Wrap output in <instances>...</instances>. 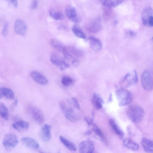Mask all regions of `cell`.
I'll use <instances>...</instances> for the list:
<instances>
[{
    "instance_id": "6da1fadb",
    "label": "cell",
    "mask_w": 153,
    "mask_h": 153,
    "mask_svg": "<svg viewBox=\"0 0 153 153\" xmlns=\"http://www.w3.org/2000/svg\"><path fill=\"white\" fill-rule=\"evenodd\" d=\"M144 111L140 106L137 105H131L128 108L126 115L128 118L134 123H138L143 119Z\"/></svg>"
},
{
    "instance_id": "7a4b0ae2",
    "label": "cell",
    "mask_w": 153,
    "mask_h": 153,
    "mask_svg": "<svg viewBox=\"0 0 153 153\" xmlns=\"http://www.w3.org/2000/svg\"><path fill=\"white\" fill-rule=\"evenodd\" d=\"M116 95L120 106H124L130 103L133 99L131 93L127 89L121 88L116 91Z\"/></svg>"
},
{
    "instance_id": "3957f363",
    "label": "cell",
    "mask_w": 153,
    "mask_h": 153,
    "mask_svg": "<svg viewBox=\"0 0 153 153\" xmlns=\"http://www.w3.org/2000/svg\"><path fill=\"white\" fill-rule=\"evenodd\" d=\"M141 19L144 25L153 27V9L149 7L144 8L141 13Z\"/></svg>"
},
{
    "instance_id": "277c9868",
    "label": "cell",
    "mask_w": 153,
    "mask_h": 153,
    "mask_svg": "<svg viewBox=\"0 0 153 153\" xmlns=\"http://www.w3.org/2000/svg\"><path fill=\"white\" fill-rule=\"evenodd\" d=\"M141 82L143 88L145 90L150 91L153 89V79L148 70H145L142 73Z\"/></svg>"
},
{
    "instance_id": "5b68a950",
    "label": "cell",
    "mask_w": 153,
    "mask_h": 153,
    "mask_svg": "<svg viewBox=\"0 0 153 153\" xmlns=\"http://www.w3.org/2000/svg\"><path fill=\"white\" fill-rule=\"evenodd\" d=\"M50 59L53 64L61 71L65 70L70 66L69 64L64 59L56 53H51Z\"/></svg>"
},
{
    "instance_id": "8992f818",
    "label": "cell",
    "mask_w": 153,
    "mask_h": 153,
    "mask_svg": "<svg viewBox=\"0 0 153 153\" xmlns=\"http://www.w3.org/2000/svg\"><path fill=\"white\" fill-rule=\"evenodd\" d=\"M59 105L65 117L68 120L74 122L77 121L78 117L71 108L68 107L63 102H60Z\"/></svg>"
},
{
    "instance_id": "52a82bcc",
    "label": "cell",
    "mask_w": 153,
    "mask_h": 153,
    "mask_svg": "<svg viewBox=\"0 0 153 153\" xmlns=\"http://www.w3.org/2000/svg\"><path fill=\"white\" fill-rule=\"evenodd\" d=\"M18 142L17 137L15 134L9 133L4 136L3 140V144L6 149H10L16 146Z\"/></svg>"
},
{
    "instance_id": "ba28073f",
    "label": "cell",
    "mask_w": 153,
    "mask_h": 153,
    "mask_svg": "<svg viewBox=\"0 0 153 153\" xmlns=\"http://www.w3.org/2000/svg\"><path fill=\"white\" fill-rule=\"evenodd\" d=\"M27 29V24L23 20L19 19L16 20L14 25V29L16 34L24 36L26 34Z\"/></svg>"
},
{
    "instance_id": "9c48e42d",
    "label": "cell",
    "mask_w": 153,
    "mask_h": 153,
    "mask_svg": "<svg viewBox=\"0 0 153 153\" xmlns=\"http://www.w3.org/2000/svg\"><path fill=\"white\" fill-rule=\"evenodd\" d=\"M79 153H94V142L88 140L82 141L79 145Z\"/></svg>"
},
{
    "instance_id": "30bf717a",
    "label": "cell",
    "mask_w": 153,
    "mask_h": 153,
    "mask_svg": "<svg viewBox=\"0 0 153 153\" xmlns=\"http://www.w3.org/2000/svg\"><path fill=\"white\" fill-rule=\"evenodd\" d=\"M29 112L33 119L39 124L45 121L44 116L41 111L36 107L31 106L29 108Z\"/></svg>"
},
{
    "instance_id": "8fae6325",
    "label": "cell",
    "mask_w": 153,
    "mask_h": 153,
    "mask_svg": "<svg viewBox=\"0 0 153 153\" xmlns=\"http://www.w3.org/2000/svg\"><path fill=\"white\" fill-rule=\"evenodd\" d=\"M124 80L126 82V87H129L135 85L138 80L136 71L133 70L128 72L125 76Z\"/></svg>"
},
{
    "instance_id": "7c38bea8",
    "label": "cell",
    "mask_w": 153,
    "mask_h": 153,
    "mask_svg": "<svg viewBox=\"0 0 153 153\" xmlns=\"http://www.w3.org/2000/svg\"><path fill=\"white\" fill-rule=\"evenodd\" d=\"M102 27L101 19L100 17H97L89 23L87 28L90 32L96 33L101 30Z\"/></svg>"
},
{
    "instance_id": "4fadbf2b",
    "label": "cell",
    "mask_w": 153,
    "mask_h": 153,
    "mask_svg": "<svg viewBox=\"0 0 153 153\" xmlns=\"http://www.w3.org/2000/svg\"><path fill=\"white\" fill-rule=\"evenodd\" d=\"M65 14L70 20L75 22H78L79 19L77 13L74 7L69 5L65 9Z\"/></svg>"
},
{
    "instance_id": "5bb4252c",
    "label": "cell",
    "mask_w": 153,
    "mask_h": 153,
    "mask_svg": "<svg viewBox=\"0 0 153 153\" xmlns=\"http://www.w3.org/2000/svg\"><path fill=\"white\" fill-rule=\"evenodd\" d=\"M88 39L90 47L93 51L97 52L101 50L102 44L99 39L93 36L89 37Z\"/></svg>"
},
{
    "instance_id": "9a60e30c",
    "label": "cell",
    "mask_w": 153,
    "mask_h": 153,
    "mask_svg": "<svg viewBox=\"0 0 153 153\" xmlns=\"http://www.w3.org/2000/svg\"><path fill=\"white\" fill-rule=\"evenodd\" d=\"M30 75L34 81L40 85H45L48 83V80L44 76L37 71H32Z\"/></svg>"
},
{
    "instance_id": "2e32d148",
    "label": "cell",
    "mask_w": 153,
    "mask_h": 153,
    "mask_svg": "<svg viewBox=\"0 0 153 153\" xmlns=\"http://www.w3.org/2000/svg\"><path fill=\"white\" fill-rule=\"evenodd\" d=\"M23 144L27 146L35 149H37L40 147L38 142L35 139L30 137H25L21 138Z\"/></svg>"
},
{
    "instance_id": "e0dca14e",
    "label": "cell",
    "mask_w": 153,
    "mask_h": 153,
    "mask_svg": "<svg viewBox=\"0 0 153 153\" xmlns=\"http://www.w3.org/2000/svg\"><path fill=\"white\" fill-rule=\"evenodd\" d=\"M51 125L45 124L42 127L41 137L42 139L44 141H48L51 138Z\"/></svg>"
},
{
    "instance_id": "ac0fdd59",
    "label": "cell",
    "mask_w": 153,
    "mask_h": 153,
    "mask_svg": "<svg viewBox=\"0 0 153 153\" xmlns=\"http://www.w3.org/2000/svg\"><path fill=\"white\" fill-rule=\"evenodd\" d=\"M141 143L145 152L146 153H153V140L143 138Z\"/></svg>"
},
{
    "instance_id": "d6986e66",
    "label": "cell",
    "mask_w": 153,
    "mask_h": 153,
    "mask_svg": "<svg viewBox=\"0 0 153 153\" xmlns=\"http://www.w3.org/2000/svg\"><path fill=\"white\" fill-rule=\"evenodd\" d=\"M122 141L124 146L130 150L135 151L139 149L138 144L131 139L124 138H123Z\"/></svg>"
},
{
    "instance_id": "ffe728a7",
    "label": "cell",
    "mask_w": 153,
    "mask_h": 153,
    "mask_svg": "<svg viewBox=\"0 0 153 153\" xmlns=\"http://www.w3.org/2000/svg\"><path fill=\"white\" fill-rule=\"evenodd\" d=\"M91 102L93 105L97 109H100L104 102V101L101 96L97 93H94Z\"/></svg>"
},
{
    "instance_id": "44dd1931",
    "label": "cell",
    "mask_w": 153,
    "mask_h": 153,
    "mask_svg": "<svg viewBox=\"0 0 153 153\" xmlns=\"http://www.w3.org/2000/svg\"><path fill=\"white\" fill-rule=\"evenodd\" d=\"M28 122L25 121H19L12 124L13 128L19 131H22L27 129L29 127Z\"/></svg>"
},
{
    "instance_id": "7402d4cb",
    "label": "cell",
    "mask_w": 153,
    "mask_h": 153,
    "mask_svg": "<svg viewBox=\"0 0 153 153\" xmlns=\"http://www.w3.org/2000/svg\"><path fill=\"white\" fill-rule=\"evenodd\" d=\"M49 44L53 48L62 53L66 48L61 42L55 39L52 38L50 39Z\"/></svg>"
},
{
    "instance_id": "603a6c76",
    "label": "cell",
    "mask_w": 153,
    "mask_h": 153,
    "mask_svg": "<svg viewBox=\"0 0 153 153\" xmlns=\"http://www.w3.org/2000/svg\"><path fill=\"white\" fill-rule=\"evenodd\" d=\"M0 96L1 98L4 97L10 100H13L14 98V94L13 91L10 89L6 88H1Z\"/></svg>"
},
{
    "instance_id": "cb8c5ba5",
    "label": "cell",
    "mask_w": 153,
    "mask_h": 153,
    "mask_svg": "<svg viewBox=\"0 0 153 153\" xmlns=\"http://www.w3.org/2000/svg\"><path fill=\"white\" fill-rule=\"evenodd\" d=\"M66 48L67 51L74 56L81 57L84 55L82 51L74 46H68Z\"/></svg>"
},
{
    "instance_id": "d4e9b609",
    "label": "cell",
    "mask_w": 153,
    "mask_h": 153,
    "mask_svg": "<svg viewBox=\"0 0 153 153\" xmlns=\"http://www.w3.org/2000/svg\"><path fill=\"white\" fill-rule=\"evenodd\" d=\"M62 53L65 58L71 62L73 65H76L79 63V61L78 59L75 56L69 53L67 51L66 47L62 52Z\"/></svg>"
},
{
    "instance_id": "484cf974",
    "label": "cell",
    "mask_w": 153,
    "mask_h": 153,
    "mask_svg": "<svg viewBox=\"0 0 153 153\" xmlns=\"http://www.w3.org/2000/svg\"><path fill=\"white\" fill-rule=\"evenodd\" d=\"M109 122L110 125L116 134L121 137L124 136V132L119 128L114 120L112 119H110Z\"/></svg>"
},
{
    "instance_id": "4316f807",
    "label": "cell",
    "mask_w": 153,
    "mask_h": 153,
    "mask_svg": "<svg viewBox=\"0 0 153 153\" xmlns=\"http://www.w3.org/2000/svg\"><path fill=\"white\" fill-rule=\"evenodd\" d=\"M59 139L61 143L69 150L72 151L76 150V146L72 142L61 135L59 136Z\"/></svg>"
},
{
    "instance_id": "83f0119b",
    "label": "cell",
    "mask_w": 153,
    "mask_h": 153,
    "mask_svg": "<svg viewBox=\"0 0 153 153\" xmlns=\"http://www.w3.org/2000/svg\"><path fill=\"white\" fill-rule=\"evenodd\" d=\"M71 29L73 33L76 37L83 39L86 38V34L78 25H73Z\"/></svg>"
},
{
    "instance_id": "f1b7e54d",
    "label": "cell",
    "mask_w": 153,
    "mask_h": 153,
    "mask_svg": "<svg viewBox=\"0 0 153 153\" xmlns=\"http://www.w3.org/2000/svg\"><path fill=\"white\" fill-rule=\"evenodd\" d=\"M123 1L122 0H106L102 1V4L105 7L111 8L117 6Z\"/></svg>"
},
{
    "instance_id": "f546056e",
    "label": "cell",
    "mask_w": 153,
    "mask_h": 153,
    "mask_svg": "<svg viewBox=\"0 0 153 153\" xmlns=\"http://www.w3.org/2000/svg\"><path fill=\"white\" fill-rule=\"evenodd\" d=\"M49 14L50 16L56 20H61L64 19L63 14L61 12L54 10H50Z\"/></svg>"
},
{
    "instance_id": "4dcf8cb0",
    "label": "cell",
    "mask_w": 153,
    "mask_h": 153,
    "mask_svg": "<svg viewBox=\"0 0 153 153\" xmlns=\"http://www.w3.org/2000/svg\"><path fill=\"white\" fill-rule=\"evenodd\" d=\"M92 130L94 133L104 143H106V139L101 129L96 125L93 124Z\"/></svg>"
},
{
    "instance_id": "1f68e13d",
    "label": "cell",
    "mask_w": 153,
    "mask_h": 153,
    "mask_svg": "<svg viewBox=\"0 0 153 153\" xmlns=\"http://www.w3.org/2000/svg\"><path fill=\"white\" fill-rule=\"evenodd\" d=\"M0 114L1 117L4 120H8V111L6 106L3 103H1L0 104Z\"/></svg>"
},
{
    "instance_id": "d6a6232c",
    "label": "cell",
    "mask_w": 153,
    "mask_h": 153,
    "mask_svg": "<svg viewBox=\"0 0 153 153\" xmlns=\"http://www.w3.org/2000/svg\"><path fill=\"white\" fill-rule=\"evenodd\" d=\"M61 82L64 85L68 87L73 84V81L70 77L67 76H63L62 78Z\"/></svg>"
},
{
    "instance_id": "836d02e7",
    "label": "cell",
    "mask_w": 153,
    "mask_h": 153,
    "mask_svg": "<svg viewBox=\"0 0 153 153\" xmlns=\"http://www.w3.org/2000/svg\"><path fill=\"white\" fill-rule=\"evenodd\" d=\"M68 102L70 104H72L77 109L80 108V105L76 99L74 97H72L71 100H69Z\"/></svg>"
},
{
    "instance_id": "e575fe53",
    "label": "cell",
    "mask_w": 153,
    "mask_h": 153,
    "mask_svg": "<svg viewBox=\"0 0 153 153\" xmlns=\"http://www.w3.org/2000/svg\"><path fill=\"white\" fill-rule=\"evenodd\" d=\"M9 24L7 22H5L3 27L2 35L4 37L6 36L8 33Z\"/></svg>"
},
{
    "instance_id": "d590c367",
    "label": "cell",
    "mask_w": 153,
    "mask_h": 153,
    "mask_svg": "<svg viewBox=\"0 0 153 153\" xmlns=\"http://www.w3.org/2000/svg\"><path fill=\"white\" fill-rule=\"evenodd\" d=\"M126 36L131 38L135 37L137 35V33L131 30H127L126 33Z\"/></svg>"
},
{
    "instance_id": "8d00e7d4",
    "label": "cell",
    "mask_w": 153,
    "mask_h": 153,
    "mask_svg": "<svg viewBox=\"0 0 153 153\" xmlns=\"http://www.w3.org/2000/svg\"><path fill=\"white\" fill-rule=\"evenodd\" d=\"M84 119L88 125H93L94 123L92 120L89 117H84Z\"/></svg>"
},
{
    "instance_id": "74e56055",
    "label": "cell",
    "mask_w": 153,
    "mask_h": 153,
    "mask_svg": "<svg viewBox=\"0 0 153 153\" xmlns=\"http://www.w3.org/2000/svg\"><path fill=\"white\" fill-rule=\"evenodd\" d=\"M38 6V1L36 0L33 1L31 3V8L32 9H36Z\"/></svg>"
},
{
    "instance_id": "f35d334b",
    "label": "cell",
    "mask_w": 153,
    "mask_h": 153,
    "mask_svg": "<svg viewBox=\"0 0 153 153\" xmlns=\"http://www.w3.org/2000/svg\"><path fill=\"white\" fill-rule=\"evenodd\" d=\"M10 3L14 7H17L18 4V1L17 0H10L9 1Z\"/></svg>"
},
{
    "instance_id": "ab89813d",
    "label": "cell",
    "mask_w": 153,
    "mask_h": 153,
    "mask_svg": "<svg viewBox=\"0 0 153 153\" xmlns=\"http://www.w3.org/2000/svg\"><path fill=\"white\" fill-rule=\"evenodd\" d=\"M112 95L111 94H110L109 96V98L108 99V102H111L112 101Z\"/></svg>"
},
{
    "instance_id": "60d3db41",
    "label": "cell",
    "mask_w": 153,
    "mask_h": 153,
    "mask_svg": "<svg viewBox=\"0 0 153 153\" xmlns=\"http://www.w3.org/2000/svg\"><path fill=\"white\" fill-rule=\"evenodd\" d=\"M91 131L90 130H88V131H86L85 132V134L86 135H90L91 134Z\"/></svg>"
},
{
    "instance_id": "b9f144b4",
    "label": "cell",
    "mask_w": 153,
    "mask_h": 153,
    "mask_svg": "<svg viewBox=\"0 0 153 153\" xmlns=\"http://www.w3.org/2000/svg\"><path fill=\"white\" fill-rule=\"evenodd\" d=\"M39 153H45L44 152H42V151H40L39 152Z\"/></svg>"
},
{
    "instance_id": "7bdbcfd3",
    "label": "cell",
    "mask_w": 153,
    "mask_h": 153,
    "mask_svg": "<svg viewBox=\"0 0 153 153\" xmlns=\"http://www.w3.org/2000/svg\"><path fill=\"white\" fill-rule=\"evenodd\" d=\"M152 40L153 42V36L152 38Z\"/></svg>"
},
{
    "instance_id": "ee69618b",
    "label": "cell",
    "mask_w": 153,
    "mask_h": 153,
    "mask_svg": "<svg viewBox=\"0 0 153 153\" xmlns=\"http://www.w3.org/2000/svg\"><path fill=\"white\" fill-rule=\"evenodd\" d=\"M57 153H60V152L59 151H58Z\"/></svg>"
}]
</instances>
